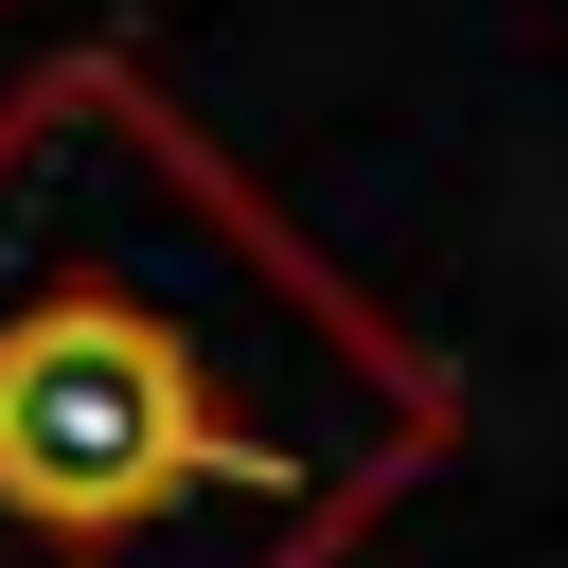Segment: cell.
<instances>
[{"label": "cell", "mask_w": 568, "mask_h": 568, "mask_svg": "<svg viewBox=\"0 0 568 568\" xmlns=\"http://www.w3.org/2000/svg\"><path fill=\"white\" fill-rule=\"evenodd\" d=\"M462 462V373L142 71L0 89V568H355Z\"/></svg>", "instance_id": "obj_1"}]
</instances>
